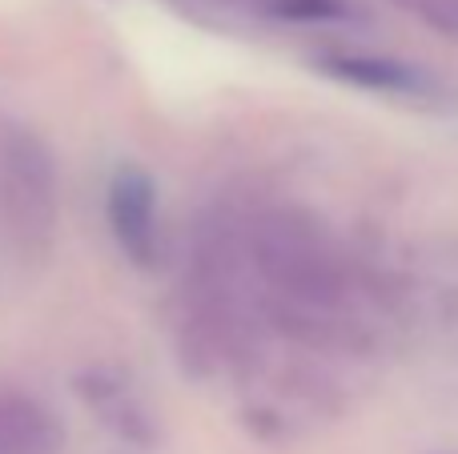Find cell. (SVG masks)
Returning <instances> with one entry per match:
<instances>
[{
	"label": "cell",
	"mask_w": 458,
	"mask_h": 454,
	"mask_svg": "<svg viewBox=\"0 0 458 454\" xmlns=\"http://www.w3.org/2000/svg\"><path fill=\"white\" fill-rule=\"evenodd\" d=\"M0 217L24 262L48 257L61 222V173L45 137L16 121L0 129Z\"/></svg>",
	"instance_id": "cell-2"
},
{
	"label": "cell",
	"mask_w": 458,
	"mask_h": 454,
	"mask_svg": "<svg viewBox=\"0 0 458 454\" xmlns=\"http://www.w3.org/2000/svg\"><path fill=\"white\" fill-rule=\"evenodd\" d=\"M64 431L48 407L29 394H0V454H53Z\"/></svg>",
	"instance_id": "cell-6"
},
{
	"label": "cell",
	"mask_w": 458,
	"mask_h": 454,
	"mask_svg": "<svg viewBox=\"0 0 458 454\" xmlns=\"http://www.w3.org/2000/svg\"><path fill=\"white\" fill-rule=\"evenodd\" d=\"M77 394L85 399V407L97 415V423L109 434H117L121 442L137 450H153L161 442L157 415L149 410V402L141 399L133 383L113 366H93L77 378Z\"/></svg>",
	"instance_id": "cell-5"
},
{
	"label": "cell",
	"mask_w": 458,
	"mask_h": 454,
	"mask_svg": "<svg viewBox=\"0 0 458 454\" xmlns=\"http://www.w3.org/2000/svg\"><path fill=\"white\" fill-rule=\"evenodd\" d=\"M105 222L137 270H157L165 262V222H161V193L149 169L141 165H117L105 185Z\"/></svg>",
	"instance_id": "cell-4"
},
{
	"label": "cell",
	"mask_w": 458,
	"mask_h": 454,
	"mask_svg": "<svg viewBox=\"0 0 458 454\" xmlns=\"http://www.w3.org/2000/svg\"><path fill=\"white\" fill-rule=\"evenodd\" d=\"M245 257L258 302L314 318L366 322L370 278L326 217L306 206L274 201L245 214Z\"/></svg>",
	"instance_id": "cell-1"
},
{
	"label": "cell",
	"mask_w": 458,
	"mask_h": 454,
	"mask_svg": "<svg viewBox=\"0 0 458 454\" xmlns=\"http://www.w3.org/2000/svg\"><path fill=\"white\" fill-rule=\"evenodd\" d=\"M310 64H314L322 77L338 80V85L358 88V93L386 97V101H406V105L438 109V105H446V97H451V88H446L443 77H435L430 69H422L419 61H403V56H390V53L326 48V53H314Z\"/></svg>",
	"instance_id": "cell-3"
},
{
	"label": "cell",
	"mask_w": 458,
	"mask_h": 454,
	"mask_svg": "<svg viewBox=\"0 0 458 454\" xmlns=\"http://www.w3.org/2000/svg\"><path fill=\"white\" fill-rule=\"evenodd\" d=\"M390 4L411 13L414 21H422L427 29L458 40V0H390Z\"/></svg>",
	"instance_id": "cell-8"
},
{
	"label": "cell",
	"mask_w": 458,
	"mask_h": 454,
	"mask_svg": "<svg viewBox=\"0 0 458 454\" xmlns=\"http://www.w3.org/2000/svg\"><path fill=\"white\" fill-rule=\"evenodd\" d=\"M237 13L277 24H362L366 13L358 0H217Z\"/></svg>",
	"instance_id": "cell-7"
}]
</instances>
